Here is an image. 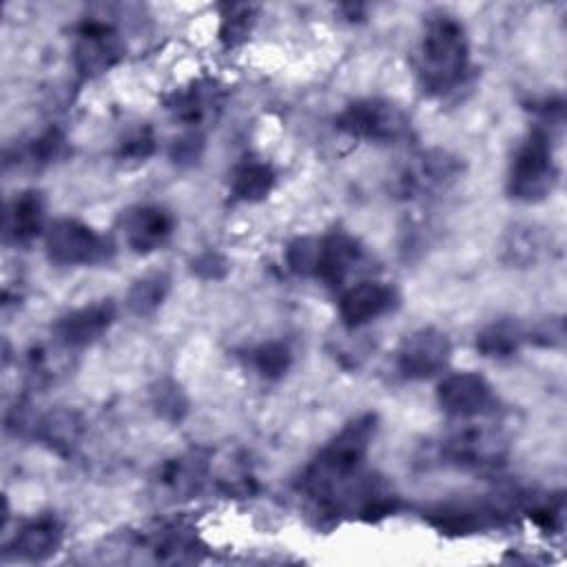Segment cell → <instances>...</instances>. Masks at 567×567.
I'll list each match as a JSON object with an SVG mask.
<instances>
[{"mask_svg":"<svg viewBox=\"0 0 567 567\" xmlns=\"http://www.w3.org/2000/svg\"><path fill=\"white\" fill-rule=\"evenodd\" d=\"M377 432V416L361 414L352 419L303 470L299 489L321 509L339 489L361 474L363 458Z\"/></svg>","mask_w":567,"mask_h":567,"instance_id":"cell-1","label":"cell"},{"mask_svg":"<svg viewBox=\"0 0 567 567\" xmlns=\"http://www.w3.org/2000/svg\"><path fill=\"white\" fill-rule=\"evenodd\" d=\"M470 71V40L461 20L434 13L425 20L416 49V78L425 93L447 95L456 91Z\"/></svg>","mask_w":567,"mask_h":567,"instance_id":"cell-2","label":"cell"},{"mask_svg":"<svg viewBox=\"0 0 567 567\" xmlns=\"http://www.w3.org/2000/svg\"><path fill=\"white\" fill-rule=\"evenodd\" d=\"M558 182V164L551 144V131L536 124L523 142L516 146L509 175L507 190L514 199L534 204L545 199Z\"/></svg>","mask_w":567,"mask_h":567,"instance_id":"cell-3","label":"cell"},{"mask_svg":"<svg viewBox=\"0 0 567 567\" xmlns=\"http://www.w3.org/2000/svg\"><path fill=\"white\" fill-rule=\"evenodd\" d=\"M337 128L374 144H399L410 137L408 115L388 100H357L337 115Z\"/></svg>","mask_w":567,"mask_h":567,"instance_id":"cell-4","label":"cell"},{"mask_svg":"<svg viewBox=\"0 0 567 567\" xmlns=\"http://www.w3.org/2000/svg\"><path fill=\"white\" fill-rule=\"evenodd\" d=\"M507 454V439L494 423H467L441 443V458L447 465L483 470L503 463Z\"/></svg>","mask_w":567,"mask_h":567,"instance_id":"cell-5","label":"cell"},{"mask_svg":"<svg viewBox=\"0 0 567 567\" xmlns=\"http://www.w3.org/2000/svg\"><path fill=\"white\" fill-rule=\"evenodd\" d=\"M49 259L60 266H86L109 257V241L80 219H55L47 228Z\"/></svg>","mask_w":567,"mask_h":567,"instance_id":"cell-6","label":"cell"},{"mask_svg":"<svg viewBox=\"0 0 567 567\" xmlns=\"http://www.w3.org/2000/svg\"><path fill=\"white\" fill-rule=\"evenodd\" d=\"M126 53L124 40L104 20L89 18L78 27L73 44V64L84 78H95L111 71Z\"/></svg>","mask_w":567,"mask_h":567,"instance_id":"cell-7","label":"cell"},{"mask_svg":"<svg viewBox=\"0 0 567 567\" xmlns=\"http://www.w3.org/2000/svg\"><path fill=\"white\" fill-rule=\"evenodd\" d=\"M452 357V343L439 328H419L410 332L396 350V370L403 379L423 381L445 370Z\"/></svg>","mask_w":567,"mask_h":567,"instance_id":"cell-8","label":"cell"},{"mask_svg":"<svg viewBox=\"0 0 567 567\" xmlns=\"http://www.w3.org/2000/svg\"><path fill=\"white\" fill-rule=\"evenodd\" d=\"M512 507L505 498H489V501H461V503H445L427 512V523L436 527L441 534L465 536L476 534L489 527L501 525L509 516Z\"/></svg>","mask_w":567,"mask_h":567,"instance_id":"cell-9","label":"cell"},{"mask_svg":"<svg viewBox=\"0 0 567 567\" xmlns=\"http://www.w3.org/2000/svg\"><path fill=\"white\" fill-rule=\"evenodd\" d=\"M439 405L454 419H478L494 408V392L485 377L478 372L447 374L436 390Z\"/></svg>","mask_w":567,"mask_h":567,"instance_id":"cell-10","label":"cell"},{"mask_svg":"<svg viewBox=\"0 0 567 567\" xmlns=\"http://www.w3.org/2000/svg\"><path fill=\"white\" fill-rule=\"evenodd\" d=\"M399 303V292L385 281H359L350 286L339 299V317L346 328H361L377 317L394 310Z\"/></svg>","mask_w":567,"mask_h":567,"instance_id":"cell-11","label":"cell"},{"mask_svg":"<svg viewBox=\"0 0 567 567\" xmlns=\"http://www.w3.org/2000/svg\"><path fill=\"white\" fill-rule=\"evenodd\" d=\"M173 226H175L173 215L166 208L153 206V204L133 206L122 215L124 239L128 248L140 255L162 248L168 241Z\"/></svg>","mask_w":567,"mask_h":567,"instance_id":"cell-12","label":"cell"},{"mask_svg":"<svg viewBox=\"0 0 567 567\" xmlns=\"http://www.w3.org/2000/svg\"><path fill=\"white\" fill-rule=\"evenodd\" d=\"M115 321V306L111 299H100L75 308L60 317L53 326L55 339L66 348H82L97 341Z\"/></svg>","mask_w":567,"mask_h":567,"instance_id":"cell-13","label":"cell"},{"mask_svg":"<svg viewBox=\"0 0 567 567\" xmlns=\"http://www.w3.org/2000/svg\"><path fill=\"white\" fill-rule=\"evenodd\" d=\"M461 173V162L445 151H427L414 157L399 175L401 190L410 197L447 188Z\"/></svg>","mask_w":567,"mask_h":567,"instance_id":"cell-14","label":"cell"},{"mask_svg":"<svg viewBox=\"0 0 567 567\" xmlns=\"http://www.w3.org/2000/svg\"><path fill=\"white\" fill-rule=\"evenodd\" d=\"M361 257L363 250L354 237H350L343 230H332L319 237L312 277L321 279L326 286L337 288L350 277Z\"/></svg>","mask_w":567,"mask_h":567,"instance_id":"cell-15","label":"cell"},{"mask_svg":"<svg viewBox=\"0 0 567 567\" xmlns=\"http://www.w3.org/2000/svg\"><path fill=\"white\" fill-rule=\"evenodd\" d=\"M221 100H224V93L217 82L197 80L190 86L175 91L168 97L166 109L182 124L197 126V124H204L208 117H213L221 109Z\"/></svg>","mask_w":567,"mask_h":567,"instance_id":"cell-16","label":"cell"},{"mask_svg":"<svg viewBox=\"0 0 567 567\" xmlns=\"http://www.w3.org/2000/svg\"><path fill=\"white\" fill-rule=\"evenodd\" d=\"M47 224V199L40 190H24L16 195L7 208L4 235L16 244H27L35 239Z\"/></svg>","mask_w":567,"mask_h":567,"instance_id":"cell-17","label":"cell"},{"mask_svg":"<svg viewBox=\"0 0 567 567\" xmlns=\"http://www.w3.org/2000/svg\"><path fill=\"white\" fill-rule=\"evenodd\" d=\"M208 470H210L208 456H204L202 452H188L166 461L159 467L157 483L171 496H177V498L193 496L195 492H199L204 478L208 476Z\"/></svg>","mask_w":567,"mask_h":567,"instance_id":"cell-18","label":"cell"},{"mask_svg":"<svg viewBox=\"0 0 567 567\" xmlns=\"http://www.w3.org/2000/svg\"><path fill=\"white\" fill-rule=\"evenodd\" d=\"M62 543V525L55 516H38L24 523L11 540V549L24 560H44L58 551Z\"/></svg>","mask_w":567,"mask_h":567,"instance_id":"cell-19","label":"cell"},{"mask_svg":"<svg viewBox=\"0 0 567 567\" xmlns=\"http://www.w3.org/2000/svg\"><path fill=\"white\" fill-rule=\"evenodd\" d=\"M35 432L42 443H47L58 454H71L84 432L82 419L73 410H53L35 421Z\"/></svg>","mask_w":567,"mask_h":567,"instance_id":"cell-20","label":"cell"},{"mask_svg":"<svg viewBox=\"0 0 567 567\" xmlns=\"http://www.w3.org/2000/svg\"><path fill=\"white\" fill-rule=\"evenodd\" d=\"M527 341V330L514 319H498L485 326L476 334V350L483 357L505 359L518 352V348Z\"/></svg>","mask_w":567,"mask_h":567,"instance_id":"cell-21","label":"cell"},{"mask_svg":"<svg viewBox=\"0 0 567 567\" xmlns=\"http://www.w3.org/2000/svg\"><path fill=\"white\" fill-rule=\"evenodd\" d=\"M277 182V173L270 164L266 162H244L230 182V195L237 202H246V204H255L261 202L270 195V190L275 188Z\"/></svg>","mask_w":567,"mask_h":567,"instance_id":"cell-22","label":"cell"},{"mask_svg":"<svg viewBox=\"0 0 567 567\" xmlns=\"http://www.w3.org/2000/svg\"><path fill=\"white\" fill-rule=\"evenodd\" d=\"M197 547H199V538L195 529L184 527L179 523L157 529L155 536L151 538V549L155 554V560H162V563L195 560Z\"/></svg>","mask_w":567,"mask_h":567,"instance_id":"cell-23","label":"cell"},{"mask_svg":"<svg viewBox=\"0 0 567 567\" xmlns=\"http://www.w3.org/2000/svg\"><path fill=\"white\" fill-rule=\"evenodd\" d=\"M168 288H171V277L164 270L148 272L133 281L126 295V306L137 317L153 315L164 303Z\"/></svg>","mask_w":567,"mask_h":567,"instance_id":"cell-24","label":"cell"},{"mask_svg":"<svg viewBox=\"0 0 567 567\" xmlns=\"http://www.w3.org/2000/svg\"><path fill=\"white\" fill-rule=\"evenodd\" d=\"M221 22H219V40L226 49H235L248 40L257 13L252 4H224L221 7Z\"/></svg>","mask_w":567,"mask_h":567,"instance_id":"cell-25","label":"cell"},{"mask_svg":"<svg viewBox=\"0 0 567 567\" xmlns=\"http://www.w3.org/2000/svg\"><path fill=\"white\" fill-rule=\"evenodd\" d=\"M252 363L261 377L279 379L288 372L292 363V352L286 341H279V339L264 341L252 350Z\"/></svg>","mask_w":567,"mask_h":567,"instance_id":"cell-26","label":"cell"},{"mask_svg":"<svg viewBox=\"0 0 567 567\" xmlns=\"http://www.w3.org/2000/svg\"><path fill=\"white\" fill-rule=\"evenodd\" d=\"M503 250L512 264L529 266L543 252V239H540L538 230H534L532 226H516L509 233Z\"/></svg>","mask_w":567,"mask_h":567,"instance_id":"cell-27","label":"cell"},{"mask_svg":"<svg viewBox=\"0 0 567 567\" xmlns=\"http://www.w3.org/2000/svg\"><path fill=\"white\" fill-rule=\"evenodd\" d=\"M151 403H153L155 412L166 421H182L184 414L188 412V399H186L184 390L171 379L159 381L151 390Z\"/></svg>","mask_w":567,"mask_h":567,"instance_id":"cell-28","label":"cell"},{"mask_svg":"<svg viewBox=\"0 0 567 567\" xmlns=\"http://www.w3.org/2000/svg\"><path fill=\"white\" fill-rule=\"evenodd\" d=\"M217 485L230 496H248L255 492V478L250 470L237 458H230L221 465L217 474Z\"/></svg>","mask_w":567,"mask_h":567,"instance_id":"cell-29","label":"cell"},{"mask_svg":"<svg viewBox=\"0 0 567 567\" xmlns=\"http://www.w3.org/2000/svg\"><path fill=\"white\" fill-rule=\"evenodd\" d=\"M319 237H297L286 248V264L299 277H312Z\"/></svg>","mask_w":567,"mask_h":567,"instance_id":"cell-30","label":"cell"},{"mask_svg":"<svg viewBox=\"0 0 567 567\" xmlns=\"http://www.w3.org/2000/svg\"><path fill=\"white\" fill-rule=\"evenodd\" d=\"M155 151V137L148 126H137L126 133L117 146V157L122 162H144Z\"/></svg>","mask_w":567,"mask_h":567,"instance_id":"cell-31","label":"cell"},{"mask_svg":"<svg viewBox=\"0 0 567 567\" xmlns=\"http://www.w3.org/2000/svg\"><path fill=\"white\" fill-rule=\"evenodd\" d=\"M527 516L543 532H558L563 527V498L560 496L536 498L527 507Z\"/></svg>","mask_w":567,"mask_h":567,"instance_id":"cell-32","label":"cell"},{"mask_svg":"<svg viewBox=\"0 0 567 567\" xmlns=\"http://www.w3.org/2000/svg\"><path fill=\"white\" fill-rule=\"evenodd\" d=\"M64 135L58 128H47L44 133H40L27 148V155L33 164H51L53 159H58L64 151Z\"/></svg>","mask_w":567,"mask_h":567,"instance_id":"cell-33","label":"cell"},{"mask_svg":"<svg viewBox=\"0 0 567 567\" xmlns=\"http://www.w3.org/2000/svg\"><path fill=\"white\" fill-rule=\"evenodd\" d=\"M190 270L199 277V279H221L228 272V261L224 255H219L217 250H204L199 252L193 261H190Z\"/></svg>","mask_w":567,"mask_h":567,"instance_id":"cell-34","label":"cell"},{"mask_svg":"<svg viewBox=\"0 0 567 567\" xmlns=\"http://www.w3.org/2000/svg\"><path fill=\"white\" fill-rule=\"evenodd\" d=\"M202 151H204V137L199 133H188L175 140L171 148V157L177 164H195L202 157Z\"/></svg>","mask_w":567,"mask_h":567,"instance_id":"cell-35","label":"cell"}]
</instances>
